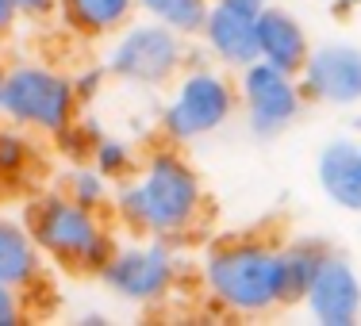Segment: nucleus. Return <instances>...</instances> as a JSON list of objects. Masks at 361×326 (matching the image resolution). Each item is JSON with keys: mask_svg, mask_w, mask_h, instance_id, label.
<instances>
[{"mask_svg": "<svg viewBox=\"0 0 361 326\" xmlns=\"http://www.w3.org/2000/svg\"><path fill=\"white\" fill-rule=\"evenodd\" d=\"M111 219L139 238H166L177 246L192 242L208 222V188L185 146L161 142L146 150L139 169L116 184Z\"/></svg>", "mask_w": 361, "mask_h": 326, "instance_id": "f257e3e1", "label": "nucleus"}, {"mask_svg": "<svg viewBox=\"0 0 361 326\" xmlns=\"http://www.w3.org/2000/svg\"><path fill=\"white\" fill-rule=\"evenodd\" d=\"M281 246L285 242L265 230H238L208 242L196 269L208 303L231 319H269L292 307Z\"/></svg>", "mask_w": 361, "mask_h": 326, "instance_id": "f03ea898", "label": "nucleus"}, {"mask_svg": "<svg viewBox=\"0 0 361 326\" xmlns=\"http://www.w3.org/2000/svg\"><path fill=\"white\" fill-rule=\"evenodd\" d=\"M31 238L42 250V257L62 265L66 272H81V277H97L116 253V219L108 211L85 208L77 203L66 188H47L23 211Z\"/></svg>", "mask_w": 361, "mask_h": 326, "instance_id": "7ed1b4c3", "label": "nucleus"}, {"mask_svg": "<svg viewBox=\"0 0 361 326\" xmlns=\"http://www.w3.org/2000/svg\"><path fill=\"white\" fill-rule=\"evenodd\" d=\"M235 111H238L235 73L216 65L204 50H192L188 65L169 84L166 108H161V119H158L161 139L173 146L204 142L212 134H219L235 119Z\"/></svg>", "mask_w": 361, "mask_h": 326, "instance_id": "20e7f679", "label": "nucleus"}, {"mask_svg": "<svg viewBox=\"0 0 361 326\" xmlns=\"http://www.w3.org/2000/svg\"><path fill=\"white\" fill-rule=\"evenodd\" d=\"M192 39H185L180 31L166 27L158 20L135 15L123 31L108 39L104 65L111 81L131 84V89H169L180 77V70L192 58Z\"/></svg>", "mask_w": 361, "mask_h": 326, "instance_id": "39448f33", "label": "nucleus"}, {"mask_svg": "<svg viewBox=\"0 0 361 326\" xmlns=\"http://www.w3.org/2000/svg\"><path fill=\"white\" fill-rule=\"evenodd\" d=\"M97 280L123 303L161 307L177 296L180 280H185V257H180L177 242L131 234V242L116 246V253L97 272Z\"/></svg>", "mask_w": 361, "mask_h": 326, "instance_id": "423d86ee", "label": "nucleus"}, {"mask_svg": "<svg viewBox=\"0 0 361 326\" xmlns=\"http://www.w3.org/2000/svg\"><path fill=\"white\" fill-rule=\"evenodd\" d=\"M0 115L31 134L54 139V134H62L81 115L73 77L66 70H54V65H42V62H12L8 65Z\"/></svg>", "mask_w": 361, "mask_h": 326, "instance_id": "0eeeda50", "label": "nucleus"}, {"mask_svg": "<svg viewBox=\"0 0 361 326\" xmlns=\"http://www.w3.org/2000/svg\"><path fill=\"white\" fill-rule=\"evenodd\" d=\"M238 84V108H243V123L254 139L273 142L288 131L292 123L304 111V89H300V77L285 73L269 62H250L246 70L235 73Z\"/></svg>", "mask_w": 361, "mask_h": 326, "instance_id": "6e6552de", "label": "nucleus"}, {"mask_svg": "<svg viewBox=\"0 0 361 326\" xmlns=\"http://www.w3.org/2000/svg\"><path fill=\"white\" fill-rule=\"evenodd\" d=\"M300 89L307 104L323 108H357L361 104V46L354 42H319L312 46Z\"/></svg>", "mask_w": 361, "mask_h": 326, "instance_id": "1a4fd4ad", "label": "nucleus"}, {"mask_svg": "<svg viewBox=\"0 0 361 326\" xmlns=\"http://www.w3.org/2000/svg\"><path fill=\"white\" fill-rule=\"evenodd\" d=\"M300 307L319 326H357L361 322V272L346 253L331 250L307 284Z\"/></svg>", "mask_w": 361, "mask_h": 326, "instance_id": "9d476101", "label": "nucleus"}, {"mask_svg": "<svg viewBox=\"0 0 361 326\" xmlns=\"http://www.w3.org/2000/svg\"><path fill=\"white\" fill-rule=\"evenodd\" d=\"M196 42L216 65L238 73L257 62V15L243 12V8L212 4L200 31H196Z\"/></svg>", "mask_w": 361, "mask_h": 326, "instance_id": "9b49d317", "label": "nucleus"}, {"mask_svg": "<svg viewBox=\"0 0 361 326\" xmlns=\"http://www.w3.org/2000/svg\"><path fill=\"white\" fill-rule=\"evenodd\" d=\"M315 184L323 200L346 215H361V142L331 139L315 153Z\"/></svg>", "mask_w": 361, "mask_h": 326, "instance_id": "f8f14e48", "label": "nucleus"}, {"mask_svg": "<svg viewBox=\"0 0 361 326\" xmlns=\"http://www.w3.org/2000/svg\"><path fill=\"white\" fill-rule=\"evenodd\" d=\"M307 54H312V39H307L304 23H300L288 8L265 4L262 12H257V58L300 77Z\"/></svg>", "mask_w": 361, "mask_h": 326, "instance_id": "ddd939ff", "label": "nucleus"}, {"mask_svg": "<svg viewBox=\"0 0 361 326\" xmlns=\"http://www.w3.org/2000/svg\"><path fill=\"white\" fill-rule=\"evenodd\" d=\"M139 15L135 0H58L54 20L81 42H108Z\"/></svg>", "mask_w": 361, "mask_h": 326, "instance_id": "4468645a", "label": "nucleus"}, {"mask_svg": "<svg viewBox=\"0 0 361 326\" xmlns=\"http://www.w3.org/2000/svg\"><path fill=\"white\" fill-rule=\"evenodd\" d=\"M42 265L47 257L35 246L27 222L0 215V288H39L42 284Z\"/></svg>", "mask_w": 361, "mask_h": 326, "instance_id": "2eb2a0df", "label": "nucleus"}, {"mask_svg": "<svg viewBox=\"0 0 361 326\" xmlns=\"http://www.w3.org/2000/svg\"><path fill=\"white\" fill-rule=\"evenodd\" d=\"M331 250L334 246L323 242V238H288V242L281 246V253H285V288H288L292 307H300L307 284L315 280V272H319V265L326 261Z\"/></svg>", "mask_w": 361, "mask_h": 326, "instance_id": "dca6fc26", "label": "nucleus"}, {"mask_svg": "<svg viewBox=\"0 0 361 326\" xmlns=\"http://www.w3.org/2000/svg\"><path fill=\"white\" fill-rule=\"evenodd\" d=\"M39 158V146L31 142V131L23 127H0V188L20 184L23 177H31V165Z\"/></svg>", "mask_w": 361, "mask_h": 326, "instance_id": "f3484780", "label": "nucleus"}, {"mask_svg": "<svg viewBox=\"0 0 361 326\" xmlns=\"http://www.w3.org/2000/svg\"><path fill=\"white\" fill-rule=\"evenodd\" d=\"M135 4H139V15H146V20H158L166 27L180 31L185 39H196L212 0H135Z\"/></svg>", "mask_w": 361, "mask_h": 326, "instance_id": "a211bd4d", "label": "nucleus"}, {"mask_svg": "<svg viewBox=\"0 0 361 326\" xmlns=\"http://www.w3.org/2000/svg\"><path fill=\"white\" fill-rule=\"evenodd\" d=\"M62 188L73 196L77 203H85V208H97V211H108V215H111V196H116V181H108V177L100 173L97 165H92V161H81V165H73Z\"/></svg>", "mask_w": 361, "mask_h": 326, "instance_id": "6ab92c4d", "label": "nucleus"}, {"mask_svg": "<svg viewBox=\"0 0 361 326\" xmlns=\"http://www.w3.org/2000/svg\"><path fill=\"white\" fill-rule=\"evenodd\" d=\"M92 165L100 169V173L108 177V181H127V177L139 169V153H135V146L131 142H123V139H111V134H100V142L92 146Z\"/></svg>", "mask_w": 361, "mask_h": 326, "instance_id": "aec40b11", "label": "nucleus"}, {"mask_svg": "<svg viewBox=\"0 0 361 326\" xmlns=\"http://www.w3.org/2000/svg\"><path fill=\"white\" fill-rule=\"evenodd\" d=\"M100 134H104V131L97 127V119H81V115H77L62 134H54V146H58V153H62L66 161L81 165V161L92 158V146L100 142Z\"/></svg>", "mask_w": 361, "mask_h": 326, "instance_id": "412c9836", "label": "nucleus"}, {"mask_svg": "<svg viewBox=\"0 0 361 326\" xmlns=\"http://www.w3.org/2000/svg\"><path fill=\"white\" fill-rule=\"evenodd\" d=\"M70 77H73V89H77V100H81V108H89L92 100L104 92V84L111 81V73H108L104 62H92V65H85V70H77V73H70Z\"/></svg>", "mask_w": 361, "mask_h": 326, "instance_id": "4be33fe9", "label": "nucleus"}, {"mask_svg": "<svg viewBox=\"0 0 361 326\" xmlns=\"http://www.w3.org/2000/svg\"><path fill=\"white\" fill-rule=\"evenodd\" d=\"M31 319V296L23 288H0V326H23Z\"/></svg>", "mask_w": 361, "mask_h": 326, "instance_id": "5701e85b", "label": "nucleus"}, {"mask_svg": "<svg viewBox=\"0 0 361 326\" xmlns=\"http://www.w3.org/2000/svg\"><path fill=\"white\" fill-rule=\"evenodd\" d=\"M16 4H20L23 20H35V23L54 20V12H58V0H16Z\"/></svg>", "mask_w": 361, "mask_h": 326, "instance_id": "b1692460", "label": "nucleus"}, {"mask_svg": "<svg viewBox=\"0 0 361 326\" xmlns=\"http://www.w3.org/2000/svg\"><path fill=\"white\" fill-rule=\"evenodd\" d=\"M20 23H23L20 4H16V0H0V39H12Z\"/></svg>", "mask_w": 361, "mask_h": 326, "instance_id": "393cba45", "label": "nucleus"}, {"mask_svg": "<svg viewBox=\"0 0 361 326\" xmlns=\"http://www.w3.org/2000/svg\"><path fill=\"white\" fill-rule=\"evenodd\" d=\"M212 4H227V8H243V12H262L265 4H269V0H212Z\"/></svg>", "mask_w": 361, "mask_h": 326, "instance_id": "a878e982", "label": "nucleus"}, {"mask_svg": "<svg viewBox=\"0 0 361 326\" xmlns=\"http://www.w3.org/2000/svg\"><path fill=\"white\" fill-rule=\"evenodd\" d=\"M357 8H361V0H331L334 15H350V12H357Z\"/></svg>", "mask_w": 361, "mask_h": 326, "instance_id": "bb28decb", "label": "nucleus"}, {"mask_svg": "<svg viewBox=\"0 0 361 326\" xmlns=\"http://www.w3.org/2000/svg\"><path fill=\"white\" fill-rule=\"evenodd\" d=\"M77 322H81V326H108V315H100V311H85Z\"/></svg>", "mask_w": 361, "mask_h": 326, "instance_id": "cd10ccee", "label": "nucleus"}, {"mask_svg": "<svg viewBox=\"0 0 361 326\" xmlns=\"http://www.w3.org/2000/svg\"><path fill=\"white\" fill-rule=\"evenodd\" d=\"M4 84H8V62L0 58V104H4Z\"/></svg>", "mask_w": 361, "mask_h": 326, "instance_id": "c85d7f7f", "label": "nucleus"}, {"mask_svg": "<svg viewBox=\"0 0 361 326\" xmlns=\"http://www.w3.org/2000/svg\"><path fill=\"white\" fill-rule=\"evenodd\" d=\"M354 131H357V134H361V115H357V119H354Z\"/></svg>", "mask_w": 361, "mask_h": 326, "instance_id": "c756f323", "label": "nucleus"}]
</instances>
